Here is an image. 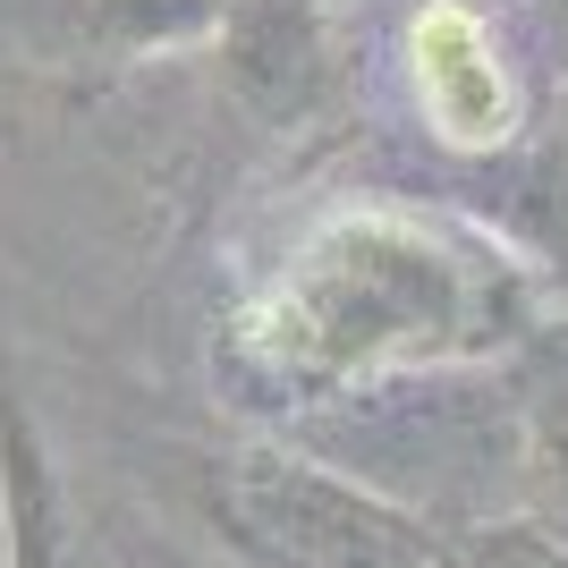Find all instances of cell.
I'll return each mask as SVG.
<instances>
[{
    "instance_id": "obj_8",
    "label": "cell",
    "mask_w": 568,
    "mask_h": 568,
    "mask_svg": "<svg viewBox=\"0 0 568 568\" xmlns=\"http://www.w3.org/2000/svg\"><path fill=\"white\" fill-rule=\"evenodd\" d=\"M450 568H568V551L544 526L500 518V526H475V535H450Z\"/></svg>"
},
{
    "instance_id": "obj_5",
    "label": "cell",
    "mask_w": 568,
    "mask_h": 568,
    "mask_svg": "<svg viewBox=\"0 0 568 568\" xmlns=\"http://www.w3.org/2000/svg\"><path fill=\"white\" fill-rule=\"evenodd\" d=\"M416 94H425V119L450 144L509 136V77H500V51L484 43V26L467 9H425L416 18Z\"/></svg>"
},
{
    "instance_id": "obj_9",
    "label": "cell",
    "mask_w": 568,
    "mask_h": 568,
    "mask_svg": "<svg viewBox=\"0 0 568 568\" xmlns=\"http://www.w3.org/2000/svg\"><path fill=\"white\" fill-rule=\"evenodd\" d=\"M544 26H551V69L568 77V0H544Z\"/></svg>"
},
{
    "instance_id": "obj_3",
    "label": "cell",
    "mask_w": 568,
    "mask_h": 568,
    "mask_svg": "<svg viewBox=\"0 0 568 568\" xmlns=\"http://www.w3.org/2000/svg\"><path fill=\"white\" fill-rule=\"evenodd\" d=\"M0 568H102L85 500L51 450L9 348H0Z\"/></svg>"
},
{
    "instance_id": "obj_7",
    "label": "cell",
    "mask_w": 568,
    "mask_h": 568,
    "mask_svg": "<svg viewBox=\"0 0 568 568\" xmlns=\"http://www.w3.org/2000/svg\"><path fill=\"white\" fill-rule=\"evenodd\" d=\"M60 18L85 51H111V60H144V51L170 43H204L221 34L230 0H60Z\"/></svg>"
},
{
    "instance_id": "obj_4",
    "label": "cell",
    "mask_w": 568,
    "mask_h": 568,
    "mask_svg": "<svg viewBox=\"0 0 568 568\" xmlns=\"http://www.w3.org/2000/svg\"><path fill=\"white\" fill-rule=\"evenodd\" d=\"M230 94L272 128H297L339 94V43L323 26V0H230L221 18Z\"/></svg>"
},
{
    "instance_id": "obj_6",
    "label": "cell",
    "mask_w": 568,
    "mask_h": 568,
    "mask_svg": "<svg viewBox=\"0 0 568 568\" xmlns=\"http://www.w3.org/2000/svg\"><path fill=\"white\" fill-rule=\"evenodd\" d=\"M518 484H526V526H544L568 551V339L560 332H526Z\"/></svg>"
},
{
    "instance_id": "obj_2",
    "label": "cell",
    "mask_w": 568,
    "mask_h": 568,
    "mask_svg": "<svg viewBox=\"0 0 568 568\" xmlns=\"http://www.w3.org/2000/svg\"><path fill=\"white\" fill-rule=\"evenodd\" d=\"M204 518L246 568H450V535L433 518L288 442H246L213 458Z\"/></svg>"
},
{
    "instance_id": "obj_1",
    "label": "cell",
    "mask_w": 568,
    "mask_h": 568,
    "mask_svg": "<svg viewBox=\"0 0 568 568\" xmlns=\"http://www.w3.org/2000/svg\"><path fill=\"white\" fill-rule=\"evenodd\" d=\"M526 332H544L535 281L500 246L416 213H339L297 237L230 314L221 365L246 407L297 416L390 374L475 365Z\"/></svg>"
}]
</instances>
